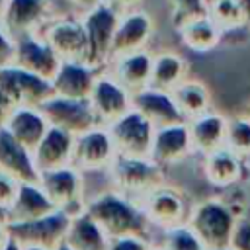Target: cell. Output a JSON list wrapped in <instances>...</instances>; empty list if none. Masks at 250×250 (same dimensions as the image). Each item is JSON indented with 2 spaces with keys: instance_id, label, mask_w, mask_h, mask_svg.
I'll return each instance as SVG.
<instances>
[{
  "instance_id": "obj_7",
  "label": "cell",
  "mask_w": 250,
  "mask_h": 250,
  "mask_svg": "<svg viewBox=\"0 0 250 250\" xmlns=\"http://www.w3.org/2000/svg\"><path fill=\"white\" fill-rule=\"evenodd\" d=\"M6 227L10 236L21 246L35 244V246L55 248L66 238L70 227V215H66L61 209H55L43 217L29 221H6Z\"/></svg>"
},
{
  "instance_id": "obj_41",
  "label": "cell",
  "mask_w": 250,
  "mask_h": 250,
  "mask_svg": "<svg viewBox=\"0 0 250 250\" xmlns=\"http://www.w3.org/2000/svg\"><path fill=\"white\" fill-rule=\"evenodd\" d=\"M10 242V232L6 227V219L0 217V250H4V246Z\"/></svg>"
},
{
  "instance_id": "obj_10",
  "label": "cell",
  "mask_w": 250,
  "mask_h": 250,
  "mask_svg": "<svg viewBox=\"0 0 250 250\" xmlns=\"http://www.w3.org/2000/svg\"><path fill=\"white\" fill-rule=\"evenodd\" d=\"M115 156H117V146L113 143L107 125H98L74 137L72 164L82 172L107 170L113 164Z\"/></svg>"
},
{
  "instance_id": "obj_9",
  "label": "cell",
  "mask_w": 250,
  "mask_h": 250,
  "mask_svg": "<svg viewBox=\"0 0 250 250\" xmlns=\"http://www.w3.org/2000/svg\"><path fill=\"white\" fill-rule=\"evenodd\" d=\"M107 129L117 146V154L150 156L156 125L148 117L139 113L135 107L117 121H113L111 125H107Z\"/></svg>"
},
{
  "instance_id": "obj_33",
  "label": "cell",
  "mask_w": 250,
  "mask_h": 250,
  "mask_svg": "<svg viewBox=\"0 0 250 250\" xmlns=\"http://www.w3.org/2000/svg\"><path fill=\"white\" fill-rule=\"evenodd\" d=\"M207 14L211 16V20L225 31H232L244 25L242 20V12L236 0H219L213 6L207 8Z\"/></svg>"
},
{
  "instance_id": "obj_46",
  "label": "cell",
  "mask_w": 250,
  "mask_h": 250,
  "mask_svg": "<svg viewBox=\"0 0 250 250\" xmlns=\"http://www.w3.org/2000/svg\"><path fill=\"white\" fill-rule=\"evenodd\" d=\"M53 250H74V248H72V246H70L66 240H62V242H61V244H57Z\"/></svg>"
},
{
  "instance_id": "obj_29",
  "label": "cell",
  "mask_w": 250,
  "mask_h": 250,
  "mask_svg": "<svg viewBox=\"0 0 250 250\" xmlns=\"http://www.w3.org/2000/svg\"><path fill=\"white\" fill-rule=\"evenodd\" d=\"M172 96L186 121L211 111V94L199 80H182L172 90Z\"/></svg>"
},
{
  "instance_id": "obj_14",
  "label": "cell",
  "mask_w": 250,
  "mask_h": 250,
  "mask_svg": "<svg viewBox=\"0 0 250 250\" xmlns=\"http://www.w3.org/2000/svg\"><path fill=\"white\" fill-rule=\"evenodd\" d=\"M62 59L55 53V49L47 43V39L39 31L23 33L16 37L14 64L51 80L57 74Z\"/></svg>"
},
{
  "instance_id": "obj_21",
  "label": "cell",
  "mask_w": 250,
  "mask_h": 250,
  "mask_svg": "<svg viewBox=\"0 0 250 250\" xmlns=\"http://www.w3.org/2000/svg\"><path fill=\"white\" fill-rule=\"evenodd\" d=\"M133 107L145 117H148L156 127L186 121L174 102L172 92L158 90L152 86H146L133 94Z\"/></svg>"
},
{
  "instance_id": "obj_18",
  "label": "cell",
  "mask_w": 250,
  "mask_h": 250,
  "mask_svg": "<svg viewBox=\"0 0 250 250\" xmlns=\"http://www.w3.org/2000/svg\"><path fill=\"white\" fill-rule=\"evenodd\" d=\"M49 127L51 123L47 115L43 113L41 107H35V105L14 107L8 111L6 121H4V129L31 150L39 145V141L45 137Z\"/></svg>"
},
{
  "instance_id": "obj_38",
  "label": "cell",
  "mask_w": 250,
  "mask_h": 250,
  "mask_svg": "<svg viewBox=\"0 0 250 250\" xmlns=\"http://www.w3.org/2000/svg\"><path fill=\"white\" fill-rule=\"evenodd\" d=\"M230 246L234 250H250V217H240Z\"/></svg>"
},
{
  "instance_id": "obj_36",
  "label": "cell",
  "mask_w": 250,
  "mask_h": 250,
  "mask_svg": "<svg viewBox=\"0 0 250 250\" xmlns=\"http://www.w3.org/2000/svg\"><path fill=\"white\" fill-rule=\"evenodd\" d=\"M152 242L146 236H137V234H129V236H117L109 240L107 250H150Z\"/></svg>"
},
{
  "instance_id": "obj_8",
  "label": "cell",
  "mask_w": 250,
  "mask_h": 250,
  "mask_svg": "<svg viewBox=\"0 0 250 250\" xmlns=\"http://www.w3.org/2000/svg\"><path fill=\"white\" fill-rule=\"evenodd\" d=\"M39 107L43 109V113L47 115L51 125L64 129V131L72 133L74 137L102 125L92 104H90V98L78 100V98H64V96L53 94Z\"/></svg>"
},
{
  "instance_id": "obj_19",
  "label": "cell",
  "mask_w": 250,
  "mask_h": 250,
  "mask_svg": "<svg viewBox=\"0 0 250 250\" xmlns=\"http://www.w3.org/2000/svg\"><path fill=\"white\" fill-rule=\"evenodd\" d=\"M0 170L12 174L20 182H39L41 176L33 150L14 139L4 127H0Z\"/></svg>"
},
{
  "instance_id": "obj_16",
  "label": "cell",
  "mask_w": 250,
  "mask_h": 250,
  "mask_svg": "<svg viewBox=\"0 0 250 250\" xmlns=\"http://www.w3.org/2000/svg\"><path fill=\"white\" fill-rule=\"evenodd\" d=\"M150 35H152V20L148 14H145L141 10L121 12V18H119V23H117V29L113 35L111 59L145 49Z\"/></svg>"
},
{
  "instance_id": "obj_15",
  "label": "cell",
  "mask_w": 250,
  "mask_h": 250,
  "mask_svg": "<svg viewBox=\"0 0 250 250\" xmlns=\"http://www.w3.org/2000/svg\"><path fill=\"white\" fill-rule=\"evenodd\" d=\"M189 152H193V143H191L188 121L156 127L152 150H150V158L156 164H160L162 168L178 164Z\"/></svg>"
},
{
  "instance_id": "obj_1",
  "label": "cell",
  "mask_w": 250,
  "mask_h": 250,
  "mask_svg": "<svg viewBox=\"0 0 250 250\" xmlns=\"http://www.w3.org/2000/svg\"><path fill=\"white\" fill-rule=\"evenodd\" d=\"M86 211L96 219V223L105 230L109 238L129 234L150 238L148 230L152 225L145 215L141 201L117 189L104 191L86 201Z\"/></svg>"
},
{
  "instance_id": "obj_30",
  "label": "cell",
  "mask_w": 250,
  "mask_h": 250,
  "mask_svg": "<svg viewBox=\"0 0 250 250\" xmlns=\"http://www.w3.org/2000/svg\"><path fill=\"white\" fill-rule=\"evenodd\" d=\"M186 70H188V64L178 53L162 51L152 59V72H150L148 86L172 92L182 80H186Z\"/></svg>"
},
{
  "instance_id": "obj_49",
  "label": "cell",
  "mask_w": 250,
  "mask_h": 250,
  "mask_svg": "<svg viewBox=\"0 0 250 250\" xmlns=\"http://www.w3.org/2000/svg\"><path fill=\"white\" fill-rule=\"evenodd\" d=\"M215 2H219V0H205V6H207V8H209V6H213V4H215Z\"/></svg>"
},
{
  "instance_id": "obj_23",
  "label": "cell",
  "mask_w": 250,
  "mask_h": 250,
  "mask_svg": "<svg viewBox=\"0 0 250 250\" xmlns=\"http://www.w3.org/2000/svg\"><path fill=\"white\" fill-rule=\"evenodd\" d=\"M152 59L154 55L146 53L145 49L119 55L111 59V76L121 82L131 94L146 88L150 84V72H152Z\"/></svg>"
},
{
  "instance_id": "obj_39",
  "label": "cell",
  "mask_w": 250,
  "mask_h": 250,
  "mask_svg": "<svg viewBox=\"0 0 250 250\" xmlns=\"http://www.w3.org/2000/svg\"><path fill=\"white\" fill-rule=\"evenodd\" d=\"M76 8H80L82 12H88V10H92V8H96L98 4H102V2H105V0H70Z\"/></svg>"
},
{
  "instance_id": "obj_37",
  "label": "cell",
  "mask_w": 250,
  "mask_h": 250,
  "mask_svg": "<svg viewBox=\"0 0 250 250\" xmlns=\"http://www.w3.org/2000/svg\"><path fill=\"white\" fill-rule=\"evenodd\" d=\"M14 53H16V37L0 21V68L14 62Z\"/></svg>"
},
{
  "instance_id": "obj_26",
  "label": "cell",
  "mask_w": 250,
  "mask_h": 250,
  "mask_svg": "<svg viewBox=\"0 0 250 250\" xmlns=\"http://www.w3.org/2000/svg\"><path fill=\"white\" fill-rule=\"evenodd\" d=\"M55 209L57 207L53 205V201L49 199V195L45 193L39 182H21L18 197L14 205L8 209L4 219L6 221H29V219L43 217Z\"/></svg>"
},
{
  "instance_id": "obj_5",
  "label": "cell",
  "mask_w": 250,
  "mask_h": 250,
  "mask_svg": "<svg viewBox=\"0 0 250 250\" xmlns=\"http://www.w3.org/2000/svg\"><path fill=\"white\" fill-rule=\"evenodd\" d=\"M119 18H121V12L113 8L109 2L98 4L96 8L84 12L80 18L86 29V39H88L86 62L98 70L105 66L107 61L111 59V45H113V35H115Z\"/></svg>"
},
{
  "instance_id": "obj_12",
  "label": "cell",
  "mask_w": 250,
  "mask_h": 250,
  "mask_svg": "<svg viewBox=\"0 0 250 250\" xmlns=\"http://www.w3.org/2000/svg\"><path fill=\"white\" fill-rule=\"evenodd\" d=\"M139 201L152 227L166 230L170 227L188 223V205L184 195L176 188L160 184L158 188L143 195Z\"/></svg>"
},
{
  "instance_id": "obj_43",
  "label": "cell",
  "mask_w": 250,
  "mask_h": 250,
  "mask_svg": "<svg viewBox=\"0 0 250 250\" xmlns=\"http://www.w3.org/2000/svg\"><path fill=\"white\" fill-rule=\"evenodd\" d=\"M6 115H8V109H6V105H4V104H2V100H0V127H4Z\"/></svg>"
},
{
  "instance_id": "obj_42",
  "label": "cell",
  "mask_w": 250,
  "mask_h": 250,
  "mask_svg": "<svg viewBox=\"0 0 250 250\" xmlns=\"http://www.w3.org/2000/svg\"><path fill=\"white\" fill-rule=\"evenodd\" d=\"M236 2H238V6H240L244 25H250V0H236Z\"/></svg>"
},
{
  "instance_id": "obj_40",
  "label": "cell",
  "mask_w": 250,
  "mask_h": 250,
  "mask_svg": "<svg viewBox=\"0 0 250 250\" xmlns=\"http://www.w3.org/2000/svg\"><path fill=\"white\" fill-rule=\"evenodd\" d=\"M105 2H109L113 8H117L119 12H123V10H133V6L139 0H105Z\"/></svg>"
},
{
  "instance_id": "obj_44",
  "label": "cell",
  "mask_w": 250,
  "mask_h": 250,
  "mask_svg": "<svg viewBox=\"0 0 250 250\" xmlns=\"http://www.w3.org/2000/svg\"><path fill=\"white\" fill-rule=\"evenodd\" d=\"M4 250H21V246H20V244H18V242H16V240L10 236V242L4 246Z\"/></svg>"
},
{
  "instance_id": "obj_2",
  "label": "cell",
  "mask_w": 250,
  "mask_h": 250,
  "mask_svg": "<svg viewBox=\"0 0 250 250\" xmlns=\"http://www.w3.org/2000/svg\"><path fill=\"white\" fill-rule=\"evenodd\" d=\"M238 219L225 199H205L189 211L188 223L207 250H221L230 246Z\"/></svg>"
},
{
  "instance_id": "obj_45",
  "label": "cell",
  "mask_w": 250,
  "mask_h": 250,
  "mask_svg": "<svg viewBox=\"0 0 250 250\" xmlns=\"http://www.w3.org/2000/svg\"><path fill=\"white\" fill-rule=\"evenodd\" d=\"M21 246V244H20ZM21 250H53V248H47V246H35V244H27V246H21Z\"/></svg>"
},
{
  "instance_id": "obj_3",
  "label": "cell",
  "mask_w": 250,
  "mask_h": 250,
  "mask_svg": "<svg viewBox=\"0 0 250 250\" xmlns=\"http://www.w3.org/2000/svg\"><path fill=\"white\" fill-rule=\"evenodd\" d=\"M107 172L115 184V189L135 199H141L164 180V168L150 156L117 154Z\"/></svg>"
},
{
  "instance_id": "obj_20",
  "label": "cell",
  "mask_w": 250,
  "mask_h": 250,
  "mask_svg": "<svg viewBox=\"0 0 250 250\" xmlns=\"http://www.w3.org/2000/svg\"><path fill=\"white\" fill-rule=\"evenodd\" d=\"M49 0H8L2 23L14 37L35 33L49 21Z\"/></svg>"
},
{
  "instance_id": "obj_34",
  "label": "cell",
  "mask_w": 250,
  "mask_h": 250,
  "mask_svg": "<svg viewBox=\"0 0 250 250\" xmlns=\"http://www.w3.org/2000/svg\"><path fill=\"white\" fill-rule=\"evenodd\" d=\"M172 4V18H174V25L180 27L184 21L207 14V6L205 0H170Z\"/></svg>"
},
{
  "instance_id": "obj_24",
  "label": "cell",
  "mask_w": 250,
  "mask_h": 250,
  "mask_svg": "<svg viewBox=\"0 0 250 250\" xmlns=\"http://www.w3.org/2000/svg\"><path fill=\"white\" fill-rule=\"evenodd\" d=\"M227 119L217 111H207L195 119H189V135L193 143V150L201 154H209L217 148L225 146L227 141Z\"/></svg>"
},
{
  "instance_id": "obj_35",
  "label": "cell",
  "mask_w": 250,
  "mask_h": 250,
  "mask_svg": "<svg viewBox=\"0 0 250 250\" xmlns=\"http://www.w3.org/2000/svg\"><path fill=\"white\" fill-rule=\"evenodd\" d=\"M20 186H21V182L18 178L0 170V215L2 217H6L8 209L14 205L18 191H20Z\"/></svg>"
},
{
  "instance_id": "obj_50",
  "label": "cell",
  "mask_w": 250,
  "mask_h": 250,
  "mask_svg": "<svg viewBox=\"0 0 250 250\" xmlns=\"http://www.w3.org/2000/svg\"><path fill=\"white\" fill-rule=\"evenodd\" d=\"M150 250H164V248H162V246H160V244H156V246H154V244H152V246H150Z\"/></svg>"
},
{
  "instance_id": "obj_17",
  "label": "cell",
  "mask_w": 250,
  "mask_h": 250,
  "mask_svg": "<svg viewBox=\"0 0 250 250\" xmlns=\"http://www.w3.org/2000/svg\"><path fill=\"white\" fill-rule=\"evenodd\" d=\"M100 70L86 61H62L57 74L51 78L53 94L64 98L86 100L92 94Z\"/></svg>"
},
{
  "instance_id": "obj_13",
  "label": "cell",
  "mask_w": 250,
  "mask_h": 250,
  "mask_svg": "<svg viewBox=\"0 0 250 250\" xmlns=\"http://www.w3.org/2000/svg\"><path fill=\"white\" fill-rule=\"evenodd\" d=\"M90 104L102 125H111L133 109V94L111 74L100 72L90 94Z\"/></svg>"
},
{
  "instance_id": "obj_25",
  "label": "cell",
  "mask_w": 250,
  "mask_h": 250,
  "mask_svg": "<svg viewBox=\"0 0 250 250\" xmlns=\"http://www.w3.org/2000/svg\"><path fill=\"white\" fill-rule=\"evenodd\" d=\"M242 156L236 154L234 150H230L229 146L217 148L209 154H205V178L209 180V184L217 186V188H234L240 178H242Z\"/></svg>"
},
{
  "instance_id": "obj_4",
  "label": "cell",
  "mask_w": 250,
  "mask_h": 250,
  "mask_svg": "<svg viewBox=\"0 0 250 250\" xmlns=\"http://www.w3.org/2000/svg\"><path fill=\"white\" fill-rule=\"evenodd\" d=\"M51 96L53 84L49 78L29 72L14 62L0 68V100L8 111L23 105L39 107Z\"/></svg>"
},
{
  "instance_id": "obj_51",
  "label": "cell",
  "mask_w": 250,
  "mask_h": 250,
  "mask_svg": "<svg viewBox=\"0 0 250 250\" xmlns=\"http://www.w3.org/2000/svg\"><path fill=\"white\" fill-rule=\"evenodd\" d=\"M221 250H234V248H232V246H229V248H221Z\"/></svg>"
},
{
  "instance_id": "obj_31",
  "label": "cell",
  "mask_w": 250,
  "mask_h": 250,
  "mask_svg": "<svg viewBox=\"0 0 250 250\" xmlns=\"http://www.w3.org/2000/svg\"><path fill=\"white\" fill-rule=\"evenodd\" d=\"M160 246L164 250H207V246L189 227V223H182L162 230Z\"/></svg>"
},
{
  "instance_id": "obj_11",
  "label": "cell",
  "mask_w": 250,
  "mask_h": 250,
  "mask_svg": "<svg viewBox=\"0 0 250 250\" xmlns=\"http://www.w3.org/2000/svg\"><path fill=\"white\" fill-rule=\"evenodd\" d=\"M39 33L47 39V43L62 61H86L88 39L80 18L64 16L49 20L39 29Z\"/></svg>"
},
{
  "instance_id": "obj_6",
  "label": "cell",
  "mask_w": 250,
  "mask_h": 250,
  "mask_svg": "<svg viewBox=\"0 0 250 250\" xmlns=\"http://www.w3.org/2000/svg\"><path fill=\"white\" fill-rule=\"evenodd\" d=\"M39 184L53 201V205L66 215L74 217L82 211H86V199H84V180L82 170H78L74 164H66L55 170L41 172Z\"/></svg>"
},
{
  "instance_id": "obj_28",
  "label": "cell",
  "mask_w": 250,
  "mask_h": 250,
  "mask_svg": "<svg viewBox=\"0 0 250 250\" xmlns=\"http://www.w3.org/2000/svg\"><path fill=\"white\" fill-rule=\"evenodd\" d=\"M64 240L74 250H107L111 238L88 211H82L70 217V227Z\"/></svg>"
},
{
  "instance_id": "obj_22",
  "label": "cell",
  "mask_w": 250,
  "mask_h": 250,
  "mask_svg": "<svg viewBox=\"0 0 250 250\" xmlns=\"http://www.w3.org/2000/svg\"><path fill=\"white\" fill-rule=\"evenodd\" d=\"M72 150H74V135L51 125L45 137L33 148L35 164L39 172H47V170L72 164Z\"/></svg>"
},
{
  "instance_id": "obj_47",
  "label": "cell",
  "mask_w": 250,
  "mask_h": 250,
  "mask_svg": "<svg viewBox=\"0 0 250 250\" xmlns=\"http://www.w3.org/2000/svg\"><path fill=\"white\" fill-rule=\"evenodd\" d=\"M6 6H8V0H0V21L4 18V12H6Z\"/></svg>"
},
{
  "instance_id": "obj_48",
  "label": "cell",
  "mask_w": 250,
  "mask_h": 250,
  "mask_svg": "<svg viewBox=\"0 0 250 250\" xmlns=\"http://www.w3.org/2000/svg\"><path fill=\"white\" fill-rule=\"evenodd\" d=\"M244 115H246V117H248V119H250V104H248V105H246V107H244Z\"/></svg>"
},
{
  "instance_id": "obj_27",
  "label": "cell",
  "mask_w": 250,
  "mask_h": 250,
  "mask_svg": "<svg viewBox=\"0 0 250 250\" xmlns=\"http://www.w3.org/2000/svg\"><path fill=\"white\" fill-rule=\"evenodd\" d=\"M178 33L188 49H191L193 53H201V55L213 51L223 37V29L211 20L209 14H201V16H195L184 21L178 27Z\"/></svg>"
},
{
  "instance_id": "obj_32",
  "label": "cell",
  "mask_w": 250,
  "mask_h": 250,
  "mask_svg": "<svg viewBox=\"0 0 250 250\" xmlns=\"http://www.w3.org/2000/svg\"><path fill=\"white\" fill-rule=\"evenodd\" d=\"M225 146H229L230 150H234L242 158L250 156V119L244 113L227 119Z\"/></svg>"
}]
</instances>
